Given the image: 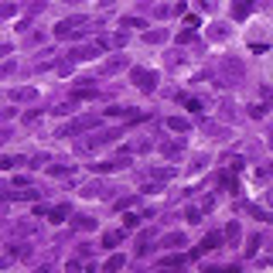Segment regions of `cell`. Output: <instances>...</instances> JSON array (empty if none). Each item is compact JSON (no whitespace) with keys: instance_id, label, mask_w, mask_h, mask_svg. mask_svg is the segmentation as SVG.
Masks as SVG:
<instances>
[{"instance_id":"6da1fadb","label":"cell","mask_w":273,"mask_h":273,"mask_svg":"<svg viewBox=\"0 0 273 273\" xmlns=\"http://www.w3.org/2000/svg\"><path fill=\"white\" fill-rule=\"evenodd\" d=\"M212 208H215V195L205 192V195H198V202H188V205H184V219H188L192 226H198V222H202Z\"/></svg>"},{"instance_id":"7a4b0ae2","label":"cell","mask_w":273,"mask_h":273,"mask_svg":"<svg viewBox=\"0 0 273 273\" xmlns=\"http://www.w3.org/2000/svg\"><path fill=\"white\" fill-rule=\"evenodd\" d=\"M86 24H89V17H65V21H58L55 28H51V34L55 38H82L86 34Z\"/></svg>"},{"instance_id":"3957f363","label":"cell","mask_w":273,"mask_h":273,"mask_svg":"<svg viewBox=\"0 0 273 273\" xmlns=\"http://www.w3.org/2000/svg\"><path fill=\"white\" fill-rule=\"evenodd\" d=\"M116 137H123V130H96V133H89L86 140H79V150H82V154H89V150H96V147L113 144Z\"/></svg>"},{"instance_id":"277c9868","label":"cell","mask_w":273,"mask_h":273,"mask_svg":"<svg viewBox=\"0 0 273 273\" xmlns=\"http://www.w3.org/2000/svg\"><path fill=\"white\" fill-rule=\"evenodd\" d=\"M130 82H133L140 92H154V89H157V82H160V75H157V72H150V68L133 65V68H130Z\"/></svg>"},{"instance_id":"5b68a950","label":"cell","mask_w":273,"mask_h":273,"mask_svg":"<svg viewBox=\"0 0 273 273\" xmlns=\"http://www.w3.org/2000/svg\"><path fill=\"white\" fill-rule=\"evenodd\" d=\"M219 246H226V236H222V232H208V236L198 242V250H192V260H195V256H202V253L219 250Z\"/></svg>"},{"instance_id":"8992f818","label":"cell","mask_w":273,"mask_h":273,"mask_svg":"<svg viewBox=\"0 0 273 273\" xmlns=\"http://www.w3.org/2000/svg\"><path fill=\"white\" fill-rule=\"evenodd\" d=\"M102 120H147V113H137L130 106H113V110H106Z\"/></svg>"},{"instance_id":"52a82bcc","label":"cell","mask_w":273,"mask_h":273,"mask_svg":"<svg viewBox=\"0 0 273 273\" xmlns=\"http://www.w3.org/2000/svg\"><path fill=\"white\" fill-rule=\"evenodd\" d=\"M171 178H174V168H150L140 174V181H157V184L171 181Z\"/></svg>"},{"instance_id":"ba28073f","label":"cell","mask_w":273,"mask_h":273,"mask_svg":"<svg viewBox=\"0 0 273 273\" xmlns=\"http://www.w3.org/2000/svg\"><path fill=\"white\" fill-rule=\"evenodd\" d=\"M102 48L99 45H82V48H72L68 51V62H86V58H96Z\"/></svg>"},{"instance_id":"9c48e42d","label":"cell","mask_w":273,"mask_h":273,"mask_svg":"<svg viewBox=\"0 0 273 273\" xmlns=\"http://www.w3.org/2000/svg\"><path fill=\"white\" fill-rule=\"evenodd\" d=\"M222 236H226V246H239V239H242V226H239L236 219H229L226 229H222Z\"/></svg>"},{"instance_id":"30bf717a","label":"cell","mask_w":273,"mask_h":273,"mask_svg":"<svg viewBox=\"0 0 273 273\" xmlns=\"http://www.w3.org/2000/svg\"><path fill=\"white\" fill-rule=\"evenodd\" d=\"M160 246L164 250H181V246H188V236L184 232H164L160 236Z\"/></svg>"},{"instance_id":"8fae6325","label":"cell","mask_w":273,"mask_h":273,"mask_svg":"<svg viewBox=\"0 0 273 273\" xmlns=\"http://www.w3.org/2000/svg\"><path fill=\"white\" fill-rule=\"evenodd\" d=\"M96 45H99L102 51H110V48H123V45H126V34H123V31H116V34H102Z\"/></svg>"},{"instance_id":"7c38bea8","label":"cell","mask_w":273,"mask_h":273,"mask_svg":"<svg viewBox=\"0 0 273 273\" xmlns=\"http://www.w3.org/2000/svg\"><path fill=\"white\" fill-rule=\"evenodd\" d=\"M68 215H72V205H68V202H58V205L48 208V222H55V226H58V222H65Z\"/></svg>"},{"instance_id":"4fadbf2b","label":"cell","mask_w":273,"mask_h":273,"mask_svg":"<svg viewBox=\"0 0 273 273\" xmlns=\"http://www.w3.org/2000/svg\"><path fill=\"white\" fill-rule=\"evenodd\" d=\"M164 126L174 130V133H188V130H192V120H188V116H164Z\"/></svg>"},{"instance_id":"5bb4252c","label":"cell","mask_w":273,"mask_h":273,"mask_svg":"<svg viewBox=\"0 0 273 273\" xmlns=\"http://www.w3.org/2000/svg\"><path fill=\"white\" fill-rule=\"evenodd\" d=\"M120 68H126V58L123 55H113V58H106V62L99 65V72H102V75H116Z\"/></svg>"},{"instance_id":"9a60e30c","label":"cell","mask_w":273,"mask_h":273,"mask_svg":"<svg viewBox=\"0 0 273 273\" xmlns=\"http://www.w3.org/2000/svg\"><path fill=\"white\" fill-rule=\"evenodd\" d=\"M157 150H160V154H164L168 160H174V157H181V150H184V147L178 144V140H160Z\"/></svg>"},{"instance_id":"2e32d148","label":"cell","mask_w":273,"mask_h":273,"mask_svg":"<svg viewBox=\"0 0 273 273\" xmlns=\"http://www.w3.org/2000/svg\"><path fill=\"white\" fill-rule=\"evenodd\" d=\"M242 212L253 215V219H260V222H273V212H270V208H260V205H253V202L242 205Z\"/></svg>"},{"instance_id":"e0dca14e","label":"cell","mask_w":273,"mask_h":273,"mask_svg":"<svg viewBox=\"0 0 273 273\" xmlns=\"http://www.w3.org/2000/svg\"><path fill=\"white\" fill-rule=\"evenodd\" d=\"M123 266H126V256H123V253H113L110 260L102 263V273H120Z\"/></svg>"},{"instance_id":"ac0fdd59","label":"cell","mask_w":273,"mask_h":273,"mask_svg":"<svg viewBox=\"0 0 273 273\" xmlns=\"http://www.w3.org/2000/svg\"><path fill=\"white\" fill-rule=\"evenodd\" d=\"M229 14H232L236 21H242V17H250V14H253V4H250V0H236V4L229 7Z\"/></svg>"},{"instance_id":"d6986e66","label":"cell","mask_w":273,"mask_h":273,"mask_svg":"<svg viewBox=\"0 0 273 273\" xmlns=\"http://www.w3.org/2000/svg\"><path fill=\"white\" fill-rule=\"evenodd\" d=\"M120 242H123V229H106V232H102V246H106V250H113Z\"/></svg>"},{"instance_id":"ffe728a7","label":"cell","mask_w":273,"mask_h":273,"mask_svg":"<svg viewBox=\"0 0 273 273\" xmlns=\"http://www.w3.org/2000/svg\"><path fill=\"white\" fill-rule=\"evenodd\" d=\"M181 102H184V110H188V113H198V116L208 110V106H205V99H198V96H181Z\"/></svg>"},{"instance_id":"44dd1931","label":"cell","mask_w":273,"mask_h":273,"mask_svg":"<svg viewBox=\"0 0 273 273\" xmlns=\"http://www.w3.org/2000/svg\"><path fill=\"white\" fill-rule=\"evenodd\" d=\"M208 38H212V41H226V38H229V28H226V24H208Z\"/></svg>"},{"instance_id":"7402d4cb","label":"cell","mask_w":273,"mask_h":273,"mask_svg":"<svg viewBox=\"0 0 273 273\" xmlns=\"http://www.w3.org/2000/svg\"><path fill=\"white\" fill-rule=\"evenodd\" d=\"M48 174H51V178H72V174H75V168H72V164H51V168H48Z\"/></svg>"},{"instance_id":"603a6c76","label":"cell","mask_w":273,"mask_h":273,"mask_svg":"<svg viewBox=\"0 0 273 273\" xmlns=\"http://www.w3.org/2000/svg\"><path fill=\"white\" fill-rule=\"evenodd\" d=\"M14 232H17V236H38V226H34L31 219H28V222H14Z\"/></svg>"},{"instance_id":"cb8c5ba5","label":"cell","mask_w":273,"mask_h":273,"mask_svg":"<svg viewBox=\"0 0 273 273\" xmlns=\"http://www.w3.org/2000/svg\"><path fill=\"white\" fill-rule=\"evenodd\" d=\"M72 226L79 229V232H92V229H96V219H89V215H75V219H72Z\"/></svg>"},{"instance_id":"d4e9b609","label":"cell","mask_w":273,"mask_h":273,"mask_svg":"<svg viewBox=\"0 0 273 273\" xmlns=\"http://www.w3.org/2000/svg\"><path fill=\"white\" fill-rule=\"evenodd\" d=\"M11 99H21V102H34V99H38V92H34V89H14V92H11Z\"/></svg>"},{"instance_id":"484cf974","label":"cell","mask_w":273,"mask_h":273,"mask_svg":"<svg viewBox=\"0 0 273 273\" xmlns=\"http://www.w3.org/2000/svg\"><path fill=\"white\" fill-rule=\"evenodd\" d=\"M174 41H178V45H195L198 38H195V31H192V28H181V31H178V38H174Z\"/></svg>"},{"instance_id":"4316f807","label":"cell","mask_w":273,"mask_h":273,"mask_svg":"<svg viewBox=\"0 0 273 273\" xmlns=\"http://www.w3.org/2000/svg\"><path fill=\"white\" fill-rule=\"evenodd\" d=\"M144 41L147 45H160V41H168V31H144Z\"/></svg>"},{"instance_id":"83f0119b","label":"cell","mask_w":273,"mask_h":273,"mask_svg":"<svg viewBox=\"0 0 273 273\" xmlns=\"http://www.w3.org/2000/svg\"><path fill=\"white\" fill-rule=\"evenodd\" d=\"M226 164H229V171H232V174H239V171L246 168V157H239V154H232V157H226Z\"/></svg>"},{"instance_id":"f1b7e54d","label":"cell","mask_w":273,"mask_h":273,"mask_svg":"<svg viewBox=\"0 0 273 273\" xmlns=\"http://www.w3.org/2000/svg\"><path fill=\"white\" fill-rule=\"evenodd\" d=\"M202 130L212 137H229V126H219V123H202Z\"/></svg>"},{"instance_id":"f546056e","label":"cell","mask_w":273,"mask_h":273,"mask_svg":"<svg viewBox=\"0 0 273 273\" xmlns=\"http://www.w3.org/2000/svg\"><path fill=\"white\" fill-rule=\"evenodd\" d=\"M17 164H31V160H28V157H4V160H0V168H4V171H14Z\"/></svg>"},{"instance_id":"4dcf8cb0","label":"cell","mask_w":273,"mask_h":273,"mask_svg":"<svg viewBox=\"0 0 273 273\" xmlns=\"http://www.w3.org/2000/svg\"><path fill=\"white\" fill-rule=\"evenodd\" d=\"M102 192H106V188H102V184H96V181H92V184H86V188H82V195H86V198H99Z\"/></svg>"},{"instance_id":"1f68e13d","label":"cell","mask_w":273,"mask_h":273,"mask_svg":"<svg viewBox=\"0 0 273 273\" xmlns=\"http://www.w3.org/2000/svg\"><path fill=\"white\" fill-rule=\"evenodd\" d=\"M11 198H31V202H38L41 192H11V195H7V202H11Z\"/></svg>"},{"instance_id":"d6a6232c","label":"cell","mask_w":273,"mask_h":273,"mask_svg":"<svg viewBox=\"0 0 273 273\" xmlns=\"http://www.w3.org/2000/svg\"><path fill=\"white\" fill-rule=\"evenodd\" d=\"M205 273H239L236 263H229V266H205Z\"/></svg>"},{"instance_id":"836d02e7","label":"cell","mask_w":273,"mask_h":273,"mask_svg":"<svg viewBox=\"0 0 273 273\" xmlns=\"http://www.w3.org/2000/svg\"><path fill=\"white\" fill-rule=\"evenodd\" d=\"M123 28H137V31H144L147 24H144V17H123Z\"/></svg>"},{"instance_id":"e575fe53","label":"cell","mask_w":273,"mask_h":273,"mask_svg":"<svg viewBox=\"0 0 273 273\" xmlns=\"http://www.w3.org/2000/svg\"><path fill=\"white\" fill-rule=\"evenodd\" d=\"M250 116H253V120H263V116H266V106H263V102H253V106H250Z\"/></svg>"},{"instance_id":"d590c367","label":"cell","mask_w":273,"mask_h":273,"mask_svg":"<svg viewBox=\"0 0 273 273\" xmlns=\"http://www.w3.org/2000/svg\"><path fill=\"white\" fill-rule=\"evenodd\" d=\"M82 270H89V266H82V260H68L65 263V273H82Z\"/></svg>"},{"instance_id":"8d00e7d4","label":"cell","mask_w":273,"mask_h":273,"mask_svg":"<svg viewBox=\"0 0 273 273\" xmlns=\"http://www.w3.org/2000/svg\"><path fill=\"white\" fill-rule=\"evenodd\" d=\"M137 226H140L137 212H126V215H123V229H137Z\"/></svg>"},{"instance_id":"74e56055","label":"cell","mask_w":273,"mask_h":273,"mask_svg":"<svg viewBox=\"0 0 273 273\" xmlns=\"http://www.w3.org/2000/svg\"><path fill=\"white\" fill-rule=\"evenodd\" d=\"M154 14H157L160 21H168L171 14H174V7H168V4H160V7H154Z\"/></svg>"},{"instance_id":"f35d334b","label":"cell","mask_w":273,"mask_h":273,"mask_svg":"<svg viewBox=\"0 0 273 273\" xmlns=\"http://www.w3.org/2000/svg\"><path fill=\"white\" fill-rule=\"evenodd\" d=\"M260 242H263L260 236H253V239H250V246H246V256H250V260L256 256V250H260Z\"/></svg>"},{"instance_id":"ab89813d","label":"cell","mask_w":273,"mask_h":273,"mask_svg":"<svg viewBox=\"0 0 273 273\" xmlns=\"http://www.w3.org/2000/svg\"><path fill=\"white\" fill-rule=\"evenodd\" d=\"M14 14H17L14 4H0V17H14Z\"/></svg>"},{"instance_id":"60d3db41","label":"cell","mask_w":273,"mask_h":273,"mask_svg":"<svg viewBox=\"0 0 273 273\" xmlns=\"http://www.w3.org/2000/svg\"><path fill=\"white\" fill-rule=\"evenodd\" d=\"M184 28H192V31H198V28H202V21H198L195 14H188V17H184Z\"/></svg>"},{"instance_id":"b9f144b4","label":"cell","mask_w":273,"mask_h":273,"mask_svg":"<svg viewBox=\"0 0 273 273\" xmlns=\"http://www.w3.org/2000/svg\"><path fill=\"white\" fill-rule=\"evenodd\" d=\"M270 174H273V168H270V164H263V168H256V178H260V181H266Z\"/></svg>"},{"instance_id":"7bdbcfd3","label":"cell","mask_w":273,"mask_h":273,"mask_svg":"<svg viewBox=\"0 0 273 273\" xmlns=\"http://www.w3.org/2000/svg\"><path fill=\"white\" fill-rule=\"evenodd\" d=\"M133 202H137L133 195H126V198H120V202H116V208H130V205H133Z\"/></svg>"},{"instance_id":"ee69618b","label":"cell","mask_w":273,"mask_h":273,"mask_svg":"<svg viewBox=\"0 0 273 273\" xmlns=\"http://www.w3.org/2000/svg\"><path fill=\"white\" fill-rule=\"evenodd\" d=\"M14 184H17V188H24V184H31V178H28V174H17V178H14Z\"/></svg>"},{"instance_id":"f6af8a7d","label":"cell","mask_w":273,"mask_h":273,"mask_svg":"<svg viewBox=\"0 0 273 273\" xmlns=\"http://www.w3.org/2000/svg\"><path fill=\"white\" fill-rule=\"evenodd\" d=\"M263 198H266V205H270V212H273V188H270L266 195H263Z\"/></svg>"},{"instance_id":"bcb514c9","label":"cell","mask_w":273,"mask_h":273,"mask_svg":"<svg viewBox=\"0 0 273 273\" xmlns=\"http://www.w3.org/2000/svg\"><path fill=\"white\" fill-rule=\"evenodd\" d=\"M263 99H266V102H273V89H263Z\"/></svg>"},{"instance_id":"7dc6e473","label":"cell","mask_w":273,"mask_h":273,"mask_svg":"<svg viewBox=\"0 0 273 273\" xmlns=\"http://www.w3.org/2000/svg\"><path fill=\"white\" fill-rule=\"evenodd\" d=\"M266 147H270V150H273V133H266Z\"/></svg>"},{"instance_id":"c3c4849f","label":"cell","mask_w":273,"mask_h":273,"mask_svg":"<svg viewBox=\"0 0 273 273\" xmlns=\"http://www.w3.org/2000/svg\"><path fill=\"white\" fill-rule=\"evenodd\" d=\"M38 273H51V270H48V266H41V270H38Z\"/></svg>"}]
</instances>
